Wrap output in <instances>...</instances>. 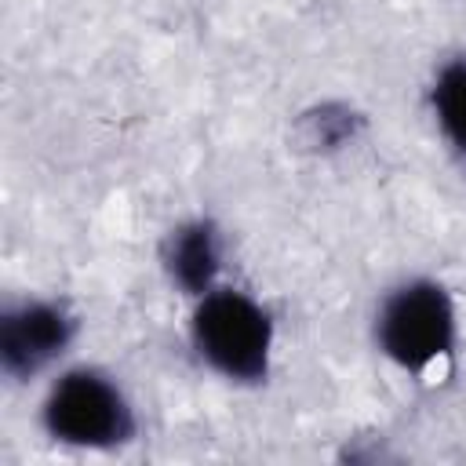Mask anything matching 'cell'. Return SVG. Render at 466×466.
Listing matches in <instances>:
<instances>
[{
  "label": "cell",
  "mask_w": 466,
  "mask_h": 466,
  "mask_svg": "<svg viewBox=\"0 0 466 466\" xmlns=\"http://www.w3.org/2000/svg\"><path fill=\"white\" fill-rule=\"evenodd\" d=\"M193 346L197 353L237 382H255L269 368L273 324L269 313L244 291L222 288L200 299L193 313Z\"/></svg>",
  "instance_id": "cell-1"
},
{
  "label": "cell",
  "mask_w": 466,
  "mask_h": 466,
  "mask_svg": "<svg viewBox=\"0 0 466 466\" xmlns=\"http://www.w3.org/2000/svg\"><path fill=\"white\" fill-rule=\"evenodd\" d=\"M379 346L382 353L408 368L426 371L437 357H444L455 342V309L441 284L408 280L379 309Z\"/></svg>",
  "instance_id": "cell-2"
},
{
  "label": "cell",
  "mask_w": 466,
  "mask_h": 466,
  "mask_svg": "<svg viewBox=\"0 0 466 466\" xmlns=\"http://www.w3.org/2000/svg\"><path fill=\"white\" fill-rule=\"evenodd\" d=\"M44 426L55 441L80 448H109L135 433L124 393L91 368H76L55 382L44 400Z\"/></svg>",
  "instance_id": "cell-3"
},
{
  "label": "cell",
  "mask_w": 466,
  "mask_h": 466,
  "mask_svg": "<svg viewBox=\"0 0 466 466\" xmlns=\"http://www.w3.org/2000/svg\"><path fill=\"white\" fill-rule=\"evenodd\" d=\"M73 339V320L55 302H22L0 324V357L11 375H33Z\"/></svg>",
  "instance_id": "cell-4"
},
{
  "label": "cell",
  "mask_w": 466,
  "mask_h": 466,
  "mask_svg": "<svg viewBox=\"0 0 466 466\" xmlns=\"http://www.w3.org/2000/svg\"><path fill=\"white\" fill-rule=\"evenodd\" d=\"M167 273L186 291H208V284L218 273V233L211 222H189L178 226L167 240Z\"/></svg>",
  "instance_id": "cell-5"
},
{
  "label": "cell",
  "mask_w": 466,
  "mask_h": 466,
  "mask_svg": "<svg viewBox=\"0 0 466 466\" xmlns=\"http://www.w3.org/2000/svg\"><path fill=\"white\" fill-rule=\"evenodd\" d=\"M433 113L448 142L466 157V58H455L441 69L433 84Z\"/></svg>",
  "instance_id": "cell-6"
}]
</instances>
